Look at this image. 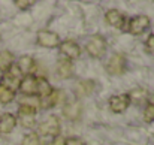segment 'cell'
<instances>
[{"label":"cell","instance_id":"obj_7","mask_svg":"<svg viewBox=\"0 0 154 145\" xmlns=\"http://www.w3.org/2000/svg\"><path fill=\"white\" fill-rule=\"evenodd\" d=\"M36 42L45 48H55L60 45V36L51 30H41L36 35Z\"/></svg>","mask_w":154,"mask_h":145},{"label":"cell","instance_id":"obj_26","mask_svg":"<svg viewBox=\"0 0 154 145\" xmlns=\"http://www.w3.org/2000/svg\"><path fill=\"white\" fill-rule=\"evenodd\" d=\"M64 144H66V139H64V138H63L61 135H58V136L52 138L48 145H64Z\"/></svg>","mask_w":154,"mask_h":145},{"label":"cell","instance_id":"obj_17","mask_svg":"<svg viewBox=\"0 0 154 145\" xmlns=\"http://www.w3.org/2000/svg\"><path fill=\"white\" fill-rule=\"evenodd\" d=\"M15 63V57L11 51H0V72L5 73L8 72V69Z\"/></svg>","mask_w":154,"mask_h":145},{"label":"cell","instance_id":"obj_12","mask_svg":"<svg viewBox=\"0 0 154 145\" xmlns=\"http://www.w3.org/2000/svg\"><path fill=\"white\" fill-rule=\"evenodd\" d=\"M17 117L11 112H5L0 115V133L2 135H9L14 132L17 127Z\"/></svg>","mask_w":154,"mask_h":145},{"label":"cell","instance_id":"obj_9","mask_svg":"<svg viewBox=\"0 0 154 145\" xmlns=\"http://www.w3.org/2000/svg\"><path fill=\"white\" fill-rule=\"evenodd\" d=\"M18 90L23 96H38V76L35 75L24 76L20 82Z\"/></svg>","mask_w":154,"mask_h":145},{"label":"cell","instance_id":"obj_24","mask_svg":"<svg viewBox=\"0 0 154 145\" xmlns=\"http://www.w3.org/2000/svg\"><path fill=\"white\" fill-rule=\"evenodd\" d=\"M14 3H15V6H17L18 9H21V11H26V9H29V8H32V6L35 5L33 0H15Z\"/></svg>","mask_w":154,"mask_h":145},{"label":"cell","instance_id":"obj_21","mask_svg":"<svg viewBox=\"0 0 154 145\" xmlns=\"http://www.w3.org/2000/svg\"><path fill=\"white\" fill-rule=\"evenodd\" d=\"M21 145H42V139L36 132H30V133L24 135Z\"/></svg>","mask_w":154,"mask_h":145},{"label":"cell","instance_id":"obj_25","mask_svg":"<svg viewBox=\"0 0 154 145\" xmlns=\"http://www.w3.org/2000/svg\"><path fill=\"white\" fill-rule=\"evenodd\" d=\"M145 48L148 52H154V33H151L145 41Z\"/></svg>","mask_w":154,"mask_h":145},{"label":"cell","instance_id":"obj_3","mask_svg":"<svg viewBox=\"0 0 154 145\" xmlns=\"http://www.w3.org/2000/svg\"><path fill=\"white\" fill-rule=\"evenodd\" d=\"M151 26V21L147 15H136L130 18L129 24L126 26V30L130 35H142L145 30H148Z\"/></svg>","mask_w":154,"mask_h":145},{"label":"cell","instance_id":"obj_13","mask_svg":"<svg viewBox=\"0 0 154 145\" xmlns=\"http://www.w3.org/2000/svg\"><path fill=\"white\" fill-rule=\"evenodd\" d=\"M64 93L63 90H52V93L45 99H41V109H51L54 106H57L58 103L64 102Z\"/></svg>","mask_w":154,"mask_h":145},{"label":"cell","instance_id":"obj_19","mask_svg":"<svg viewBox=\"0 0 154 145\" xmlns=\"http://www.w3.org/2000/svg\"><path fill=\"white\" fill-rule=\"evenodd\" d=\"M15 96H17V91H14V90H11V88L0 84V103L2 105H8V103L14 102Z\"/></svg>","mask_w":154,"mask_h":145},{"label":"cell","instance_id":"obj_18","mask_svg":"<svg viewBox=\"0 0 154 145\" xmlns=\"http://www.w3.org/2000/svg\"><path fill=\"white\" fill-rule=\"evenodd\" d=\"M52 85L42 76H38V96L41 99H45L52 93Z\"/></svg>","mask_w":154,"mask_h":145},{"label":"cell","instance_id":"obj_22","mask_svg":"<svg viewBox=\"0 0 154 145\" xmlns=\"http://www.w3.org/2000/svg\"><path fill=\"white\" fill-rule=\"evenodd\" d=\"M130 102H136V103H142L147 100V91L145 90H133L130 94Z\"/></svg>","mask_w":154,"mask_h":145},{"label":"cell","instance_id":"obj_4","mask_svg":"<svg viewBox=\"0 0 154 145\" xmlns=\"http://www.w3.org/2000/svg\"><path fill=\"white\" fill-rule=\"evenodd\" d=\"M85 49H87V52H88L90 57L100 58L106 52V41L103 39L102 36L96 35L91 39H88V42L85 44Z\"/></svg>","mask_w":154,"mask_h":145},{"label":"cell","instance_id":"obj_11","mask_svg":"<svg viewBox=\"0 0 154 145\" xmlns=\"http://www.w3.org/2000/svg\"><path fill=\"white\" fill-rule=\"evenodd\" d=\"M15 64L18 66V69H20L23 78L27 76V75H35V76H36V63H35V60H33L30 55H23V57H20V58L15 61Z\"/></svg>","mask_w":154,"mask_h":145},{"label":"cell","instance_id":"obj_20","mask_svg":"<svg viewBox=\"0 0 154 145\" xmlns=\"http://www.w3.org/2000/svg\"><path fill=\"white\" fill-rule=\"evenodd\" d=\"M20 105L24 106H30L33 109H39L41 108V97L39 96H23L20 99Z\"/></svg>","mask_w":154,"mask_h":145},{"label":"cell","instance_id":"obj_1","mask_svg":"<svg viewBox=\"0 0 154 145\" xmlns=\"http://www.w3.org/2000/svg\"><path fill=\"white\" fill-rule=\"evenodd\" d=\"M61 130V124H60V118L57 115H48L44 121H41L38 124V135L42 138H55L60 135Z\"/></svg>","mask_w":154,"mask_h":145},{"label":"cell","instance_id":"obj_28","mask_svg":"<svg viewBox=\"0 0 154 145\" xmlns=\"http://www.w3.org/2000/svg\"><path fill=\"white\" fill-rule=\"evenodd\" d=\"M2 76H3V73H2V72H0V82H2Z\"/></svg>","mask_w":154,"mask_h":145},{"label":"cell","instance_id":"obj_5","mask_svg":"<svg viewBox=\"0 0 154 145\" xmlns=\"http://www.w3.org/2000/svg\"><path fill=\"white\" fill-rule=\"evenodd\" d=\"M36 109L30 108V106H24L20 105L18 106V117L17 121H20V124L26 129H32L36 124Z\"/></svg>","mask_w":154,"mask_h":145},{"label":"cell","instance_id":"obj_16","mask_svg":"<svg viewBox=\"0 0 154 145\" xmlns=\"http://www.w3.org/2000/svg\"><path fill=\"white\" fill-rule=\"evenodd\" d=\"M76 88V94L79 97H84V96H88L93 93V88H94V82L91 79H84V81H79L76 82L75 85Z\"/></svg>","mask_w":154,"mask_h":145},{"label":"cell","instance_id":"obj_15","mask_svg":"<svg viewBox=\"0 0 154 145\" xmlns=\"http://www.w3.org/2000/svg\"><path fill=\"white\" fill-rule=\"evenodd\" d=\"M63 114L66 118L69 120H76L81 114V105L79 102L76 100H72V102H64V106H63Z\"/></svg>","mask_w":154,"mask_h":145},{"label":"cell","instance_id":"obj_2","mask_svg":"<svg viewBox=\"0 0 154 145\" xmlns=\"http://www.w3.org/2000/svg\"><path fill=\"white\" fill-rule=\"evenodd\" d=\"M127 69V60L123 54L120 52H115L109 57L108 63H106V70L109 75H114V76H118V75H123Z\"/></svg>","mask_w":154,"mask_h":145},{"label":"cell","instance_id":"obj_23","mask_svg":"<svg viewBox=\"0 0 154 145\" xmlns=\"http://www.w3.org/2000/svg\"><path fill=\"white\" fill-rule=\"evenodd\" d=\"M144 120L147 123H154V103H148L144 109Z\"/></svg>","mask_w":154,"mask_h":145},{"label":"cell","instance_id":"obj_10","mask_svg":"<svg viewBox=\"0 0 154 145\" xmlns=\"http://www.w3.org/2000/svg\"><path fill=\"white\" fill-rule=\"evenodd\" d=\"M109 109L114 112V114H123L129 106H130V97L129 94H115L109 99Z\"/></svg>","mask_w":154,"mask_h":145},{"label":"cell","instance_id":"obj_8","mask_svg":"<svg viewBox=\"0 0 154 145\" xmlns=\"http://www.w3.org/2000/svg\"><path fill=\"white\" fill-rule=\"evenodd\" d=\"M105 20L106 23L111 26V27H115V29H120V30H126V15L118 11V9H109L106 14H105Z\"/></svg>","mask_w":154,"mask_h":145},{"label":"cell","instance_id":"obj_6","mask_svg":"<svg viewBox=\"0 0 154 145\" xmlns=\"http://www.w3.org/2000/svg\"><path fill=\"white\" fill-rule=\"evenodd\" d=\"M58 49H60V52L64 55V58H67V60H70V61L81 57V47H79L75 41H72V39H66V41L60 42Z\"/></svg>","mask_w":154,"mask_h":145},{"label":"cell","instance_id":"obj_27","mask_svg":"<svg viewBox=\"0 0 154 145\" xmlns=\"http://www.w3.org/2000/svg\"><path fill=\"white\" fill-rule=\"evenodd\" d=\"M64 145H84V142L79 138H69V139H66Z\"/></svg>","mask_w":154,"mask_h":145},{"label":"cell","instance_id":"obj_14","mask_svg":"<svg viewBox=\"0 0 154 145\" xmlns=\"http://www.w3.org/2000/svg\"><path fill=\"white\" fill-rule=\"evenodd\" d=\"M73 73H75V66L70 60L63 57L57 61V75L61 79H67V78L73 76Z\"/></svg>","mask_w":154,"mask_h":145}]
</instances>
